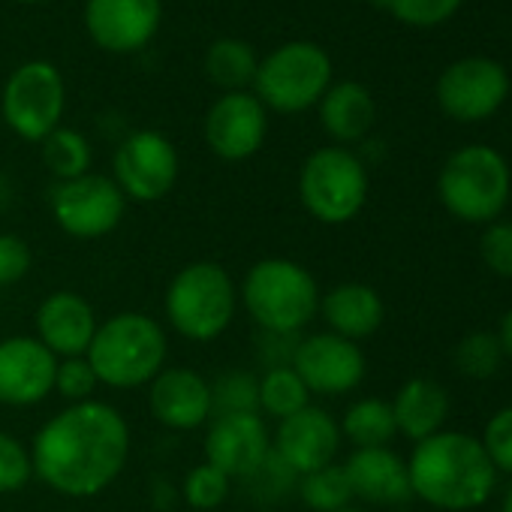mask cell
Wrapping results in <instances>:
<instances>
[{"label": "cell", "mask_w": 512, "mask_h": 512, "mask_svg": "<svg viewBox=\"0 0 512 512\" xmlns=\"http://www.w3.org/2000/svg\"><path fill=\"white\" fill-rule=\"evenodd\" d=\"M130 458V425L106 401L70 404L34 434V476L64 497H97Z\"/></svg>", "instance_id": "1"}, {"label": "cell", "mask_w": 512, "mask_h": 512, "mask_svg": "<svg viewBox=\"0 0 512 512\" xmlns=\"http://www.w3.org/2000/svg\"><path fill=\"white\" fill-rule=\"evenodd\" d=\"M407 473L416 497L449 512L482 506L494 491V467L482 443L461 431H437L416 443Z\"/></svg>", "instance_id": "2"}, {"label": "cell", "mask_w": 512, "mask_h": 512, "mask_svg": "<svg viewBox=\"0 0 512 512\" xmlns=\"http://www.w3.org/2000/svg\"><path fill=\"white\" fill-rule=\"evenodd\" d=\"M320 284L296 260L266 256L253 263L238 287V305L263 332L299 335L320 314Z\"/></svg>", "instance_id": "3"}, {"label": "cell", "mask_w": 512, "mask_h": 512, "mask_svg": "<svg viewBox=\"0 0 512 512\" xmlns=\"http://www.w3.org/2000/svg\"><path fill=\"white\" fill-rule=\"evenodd\" d=\"M85 359L94 368L100 386L142 389L166 368L169 338L154 317L121 311L97 326Z\"/></svg>", "instance_id": "4"}, {"label": "cell", "mask_w": 512, "mask_h": 512, "mask_svg": "<svg viewBox=\"0 0 512 512\" xmlns=\"http://www.w3.org/2000/svg\"><path fill=\"white\" fill-rule=\"evenodd\" d=\"M238 287L214 260H196L175 272L163 296V317L175 335L193 344L217 341L235 320Z\"/></svg>", "instance_id": "5"}, {"label": "cell", "mask_w": 512, "mask_h": 512, "mask_svg": "<svg viewBox=\"0 0 512 512\" xmlns=\"http://www.w3.org/2000/svg\"><path fill=\"white\" fill-rule=\"evenodd\" d=\"M509 166L488 145H467L455 151L437 178L440 202L467 223L494 220L509 199Z\"/></svg>", "instance_id": "6"}, {"label": "cell", "mask_w": 512, "mask_h": 512, "mask_svg": "<svg viewBox=\"0 0 512 512\" xmlns=\"http://www.w3.org/2000/svg\"><path fill=\"white\" fill-rule=\"evenodd\" d=\"M299 199L305 211L326 223H350L368 199L365 163L347 148H317L299 172Z\"/></svg>", "instance_id": "7"}, {"label": "cell", "mask_w": 512, "mask_h": 512, "mask_svg": "<svg viewBox=\"0 0 512 512\" xmlns=\"http://www.w3.org/2000/svg\"><path fill=\"white\" fill-rule=\"evenodd\" d=\"M332 85V61L314 43H287L256 67V100L281 115H296L323 100Z\"/></svg>", "instance_id": "8"}, {"label": "cell", "mask_w": 512, "mask_h": 512, "mask_svg": "<svg viewBox=\"0 0 512 512\" xmlns=\"http://www.w3.org/2000/svg\"><path fill=\"white\" fill-rule=\"evenodd\" d=\"M64 100L67 94L61 73L49 61H28L7 79L0 115L19 139L43 142L61 127Z\"/></svg>", "instance_id": "9"}, {"label": "cell", "mask_w": 512, "mask_h": 512, "mask_svg": "<svg viewBox=\"0 0 512 512\" xmlns=\"http://www.w3.org/2000/svg\"><path fill=\"white\" fill-rule=\"evenodd\" d=\"M55 223L82 241L115 232L127 211V196L109 175L88 172L73 181H58L49 193Z\"/></svg>", "instance_id": "10"}, {"label": "cell", "mask_w": 512, "mask_h": 512, "mask_svg": "<svg viewBox=\"0 0 512 512\" xmlns=\"http://www.w3.org/2000/svg\"><path fill=\"white\" fill-rule=\"evenodd\" d=\"M178 151L157 130L130 133L112 160V181L133 202H160L178 184Z\"/></svg>", "instance_id": "11"}, {"label": "cell", "mask_w": 512, "mask_h": 512, "mask_svg": "<svg viewBox=\"0 0 512 512\" xmlns=\"http://www.w3.org/2000/svg\"><path fill=\"white\" fill-rule=\"evenodd\" d=\"M509 94L506 70L491 58H461L437 82V103L455 121L491 118Z\"/></svg>", "instance_id": "12"}, {"label": "cell", "mask_w": 512, "mask_h": 512, "mask_svg": "<svg viewBox=\"0 0 512 512\" xmlns=\"http://www.w3.org/2000/svg\"><path fill=\"white\" fill-rule=\"evenodd\" d=\"M293 371L311 395H347L365 380V353L356 341L335 332H317L299 341Z\"/></svg>", "instance_id": "13"}, {"label": "cell", "mask_w": 512, "mask_h": 512, "mask_svg": "<svg viewBox=\"0 0 512 512\" xmlns=\"http://www.w3.org/2000/svg\"><path fill=\"white\" fill-rule=\"evenodd\" d=\"M269 133V109L256 94L232 91L223 94L205 115L208 148L229 163H241L263 148Z\"/></svg>", "instance_id": "14"}, {"label": "cell", "mask_w": 512, "mask_h": 512, "mask_svg": "<svg viewBox=\"0 0 512 512\" xmlns=\"http://www.w3.org/2000/svg\"><path fill=\"white\" fill-rule=\"evenodd\" d=\"M58 356L34 335H10L0 341V404L34 407L55 392Z\"/></svg>", "instance_id": "15"}, {"label": "cell", "mask_w": 512, "mask_h": 512, "mask_svg": "<svg viewBox=\"0 0 512 512\" xmlns=\"http://www.w3.org/2000/svg\"><path fill=\"white\" fill-rule=\"evenodd\" d=\"M272 452V434L260 413L214 416L205 434V461L229 479H247Z\"/></svg>", "instance_id": "16"}, {"label": "cell", "mask_w": 512, "mask_h": 512, "mask_svg": "<svg viewBox=\"0 0 512 512\" xmlns=\"http://www.w3.org/2000/svg\"><path fill=\"white\" fill-rule=\"evenodd\" d=\"M338 449H341V425L323 407L314 404L281 419L278 431L272 434V452L296 476L335 464Z\"/></svg>", "instance_id": "17"}, {"label": "cell", "mask_w": 512, "mask_h": 512, "mask_svg": "<svg viewBox=\"0 0 512 512\" xmlns=\"http://www.w3.org/2000/svg\"><path fill=\"white\" fill-rule=\"evenodd\" d=\"M160 0H88L85 28L106 52H139L160 28Z\"/></svg>", "instance_id": "18"}, {"label": "cell", "mask_w": 512, "mask_h": 512, "mask_svg": "<svg viewBox=\"0 0 512 512\" xmlns=\"http://www.w3.org/2000/svg\"><path fill=\"white\" fill-rule=\"evenodd\" d=\"M148 410L169 431H196L211 422V383L184 365H166L148 383Z\"/></svg>", "instance_id": "19"}, {"label": "cell", "mask_w": 512, "mask_h": 512, "mask_svg": "<svg viewBox=\"0 0 512 512\" xmlns=\"http://www.w3.org/2000/svg\"><path fill=\"white\" fill-rule=\"evenodd\" d=\"M37 326V341L58 359H73V356H85L94 335H97V314L91 308V302L73 290H58L52 296H46L37 308L34 317Z\"/></svg>", "instance_id": "20"}, {"label": "cell", "mask_w": 512, "mask_h": 512, "mask_svg": "<svg viewBox=\"0 0 512 512\" xmlns=\"http://www.w3.org/2000/svg\"><path fill=\"white\" fill-rule=\"evenodd\" d=\"M353 497L377 506H401L413 497L407 461H401L389 446L383 449H356L344 461Z\"/></svg>", "instance_id": "21"}, {"label": "cell", "mask_w": 512, "mask_h": 512, "mask_svg": "<svg viewBox=\"0 0 512 512\" xmlns=\"http://www.w3.org/2000/svg\"><path fill=\"white\" fill-rule=\"evenodd\" d=\"M320 314L329 323V332L347 341H362L383 326L386 308L374 287L350 281L320 296Z\"/></svg>", "instance_id": "22"}, {"label": "cell", "mask_w": 512, "mask_h": 512, "mask_svg": "<svg viewBox=\"0 0 512 512\" xmlns=\"http://www.w3.org/2000/svg\"><path fill=\"white\" fill-rule=\"evenodd\" d=\"M392 413H395L398 431L404 437L422 443L443 428L446 413H449V395L437 380L413 377L398 389V395L392 401Z\"/></svg>", "instance_id": "23"}, {"label": "cell", "mask_w": 512, "mask_h": 512, "mask_svg": "<svg viewBox=\"0 0 512 512\" xmlns=\"http://www.w3.org/2000/svg\"><path fill=\"white\" fill-rule=\"evenodd\" d=\"M374 97L359 82H338L320 100V121L338 142H359L374 127Z\"/></svg>", "instance_id": "24"}, {"label": "cell", "mask_w": 512, "mask_h": 512, "mask_svg": "<svg viewBox=\"0 0 512 512\" xmlns=\"http://www.w3.org/2000/svg\"><path fill=\"white\" fill-rule=\"evenodd\" d=\"M341 434L356 446V449H383L389 440L398 434L395 413L389 401L380 398H362L347 407L341 419Z\"/></svg>", "instance_id": "25"}, {"label": "cell", "mask_w": 512, "mask_h": 512, "mask_svg": "<svg viewBox=\"0 0 512 512\" xmlns=\"http://www.w3.org/2000/svg\"><path fill=\"white\" fill-rule=\"evenodd\" d=\"M256 67H260V61H256L253 49L241 40H217L205 55L208 79L226 94L244 91L247 85H253Z\"/></svg>", "instance_id": "26"}, {"label": "cell", "mask_w": 512, "mask_h": 512, "mask_svg": "<svg viewBox=\"0 0 512 512\" xmlns=\"http://www.w3.org/2000/svg\"><path fill=\"white\" fill-rule=\"evenodd\" d=\"M311 404V392L302 383V377L293 371V365L284 368H266L260 377V416L287 419Z\"/></svg>", "instance_id": "27"}, {"label": "cell", "mask_w": 512, "mask_h": 512, "mask_svg": "<svg viewBox=\"0 0 512 512\" xmlns=\"http://www.w3.org/2000/svg\"><path fill=\"white\" fill-rule=\"evenodd\" d=\"M40 145H43V163L58 181H73L91 172V145L79 130L58 127Z\"/></svg>", "instance_id": "28"}, {"label": "cell", "mask_w": 512, "mask_h": 512, "mask_svg": "<svg viewBox=\"0 0 512 512\" xmlns=\"http://www.w3.org/2000/svg\"><path fill=\"white\" fill-rule=\"evenodd\" d=\"M296 491L302 503L314 512H338L353 503V488H350L344 464H326L314 473L299 476Z\"/></svg>", "instance_id": "29"}, {"label": "cell", "mask_w": 512, "mask_h": 512, "mask_svg": "<svg viewBox=\"0 0 512 512\" xmlns=\"http://www.w3.org/2000/svg\"><path fill=\"white\" fill-rule=\"evenodd\" d=\"M232 413H260V377L226 371L211 383V419Z\"/></svg>", "instance_id": "30"}, {"label": "cell", "mask_w": 512, "mask_h": 512, "mask_svg": "<svg viewBox=\"0 0 512 512\" xmlns=\"http://www.w3.org/2000/svg\"><path fill=\"white\" fill-rule=\"evenodd\" d=\"M503 359L500 341L491 332H470L455 347V368L470 380H488L497 374Z\"/></svg>", "instance_id": "31"}, {"label": "cell", "mask_w": 512, "mask_h": 512, "mask_svg": "<svg viewBox=\"0 0 512 512\" xmlns=\"http://www.w3.org/2000/svg\"><path fill=\"white\" fill-rule=\"evenodd\" d=\"M181 491H184V500H187L190 509L211 512V509L226 503V497L232 491V479L223 470H217L214 464L202 461V464L187 470V476L181 482Z\"/></svg>", "instance_id": "32"}, {"label": "cell", "mask_w": 512, "mask_h": 512, "mask_svg": "<svg viewBox=\"0 0 512 512\" xmlns=\"http://www.w3.org/2000/svg\"><path fill=\"white\" fill-rule=\"evenodd\" d=\"M34 479L31 449L10 431H0V494H16Z\"/></svg>", "instance_id": "33"}, {"label": "cell", "mask_w": 512, "mask_h": 512, "mask_svg": "<svg viewBox=\"0 0 512 512\" xmlns=\"http://www.w3.org/2000/svg\"><path fill=\"white\" fill-rule=\"evenodd\" d=\"M398 22L413 25V28H434L446 19L455 16L461 0H380Z\"/></svg>", "instance_id": "34"}, {"label": "cell", "mask_w": 512, "mask_h": 512, "mask_svg": "<svg viewBox=\"0 0 512 512\" xmlns=\"http://www.w3.org/2000/svg\"><path fill=\"white\" fill-rule=\"evenodd\" d=\"M100 380L94 374V368L88 365L85 356H73V359H58V371H55V392L61 398H67L70 404H82V401H94Z\"/></svg>", "instance_id": "35"}, {"label": "cell", "mask_w": 512, "mask_h": 512, "mask_svg": "<svg viewBox=\"0 0 512 512\" xmlns=\"http://www.w3.org/2000/svg\"><path fill=\"white\" fill-rule=\"evenodd\" d=\"M482 449L494 470L512 473V407H503L488 419L482 434Z\"/></svg>", "instance_id": "36"}, {"label": "cell", "mask_w": 512, "mask_h": 512, "mask_svg": "<svg viewBox=\"0 0 512 512\" xmlns=\"http://www.w3.org/2000/svg\"><path fill=\"white\" fill-rule=\"evenodd\" d=\"M34 263L28 241L16 232H0V287L19 284Z\"/></svg>", "instance_id": "37"}, {"label": "cell", "mask_w": 512, "mask_h": 512, "mask_svg": "<svg viewBox=\"0 0 512 512\" xmlns=\"http://www.w3.org/2000/svg\"><path fill=\"white\" fill-rule=\"evenodd\" d=\"M485 266L500 275L512 278V223H491L479 241Z\"/></svg>", "instance_id": "38"}, {"label": "cell", "mask_w": 512, "mask_h": 512, "mask_svg": "<svg viewBox=\"0 0 512 512\" xmlns=\"http://www.w3.org/2000/svg\"><path fill=\"white\" fill-rule=\"evenodd\" d=\"M497 341H500V350L512 359V311L503 317V323H500V335H497Z\"/></svg>", "instance_id": "39"}, {"label": "cell", "mask_w": 512, "mask_h": 512, "mask_svg": "<svg viewBox=\"0 0 512 512\" xmlns=\"http://www.w3.org/2000/svg\"><path fill=\"white\" fill-rule=\"evenodd\" d=\"M503 512H512V485H509V491L503 497Z\"/></svg>", "instance_id": "40"}, {"label": "cell", "mask_w": 512, "mask_h": 512, "mask_svg": "<svg viewBox=\"0 0 512 512\" xmlns=\"http://www.w3.org/2000/svg\"><path fill=\"white\" fill-rule=\"evenodd\" d=\"M338 512H365V509H356V506H344V509H338Z\"/></svg>", "instance_id": "41"}, {"label": "cell", "mask_w": 512, "mask_h": 512, "mask_svg": "<svg viewBox=\"0 0 512 512\" xmlns=\"http://www.w3.org/2000/svg\"><path fill=\"white\" fill-rule=\"evenodd\" d=\"M22 4H43V0H22Z\"/></svg>", "instance_id": "42"}, {"label": "cell", "mask_w": 512, "mask_h": 512, "mask_svg": "<svg viewBox=\"0 0 512 512\" xmlns=\"http://www.w3.org/2000/svg\"><path fill=\"white\" fill-rule=\"evenodd\" d=\"M371 4H377V7H380V0H371Z\"/></svg>", "instance_id": "43"}, {"label": "cell", "mask_w": 512, "mask_h": 512, "mask_svg": "<svg viewBox=\"0 0 512 512\" xmlns=\"http://www.w3.org/2000/svg\"><path fill=\"white\" fill-rule=\"evenodd\" d=\"M0 196H4V187H0Z\"/></svg>", "instance_id": "44"}, {"label": "cell", "mask_w": 512, "mask_h": 512, "mask_svg": "<svg viewBox=\"0 0 512 512\" xmlns=\"http://www.w3.org/2000/svg\"><path fill=\"white\" fill-rule=\"evenodd\" d=\"M398 512H407V509H398Z\"/></svg>", "instance_id": "45"}]
</instances>
